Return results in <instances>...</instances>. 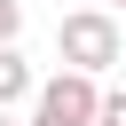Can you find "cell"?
I'll use <instances>...</instances> for the list:
<instances>
[{"mask_svg":"<svg viewBox=\"0 0 126 126\" xmlns=\"http://www.w3.org/2000/svg\"><path fill=\"white\" fill-rule=\"evenodd\" d=\"M118 47H126V32H118V8H71L63 24H55V55L71 63V71H110L118 63Z\"/></svg>","mask_w":126,"mask_h":126,"instance_id":"obj_1","label":"cell"},{"mask_svg":"<svg viewBox=\"0 0 126 126\" xmlns=\"http://www.w3.org/2000/svg\"><path fill=\"white\" fill-rule=\"evenodd\" d=\"M102 118V79L94 71H55V79H39V94H32V126H94Z\"/></svg>","mask_w":126,"mask_h":126,"instance_id":"obj_2","label":"cell"},{"mask_svg":"<svg viewBox=\"0 0 126 126\" xmlns=\"http://www.w3.org/2000/svg\"><path fill=\"white\" fill-rule=\"evenodd\" d=\"M32 94H39V79H32L24 47H0V110H16V102H32Z\"/></svg>","mask_w":126,"mask_h":126,"instance_id":"obj_3","label":"cell"},{"mask_svg":"<svg viewBox=\"0 0 126 126\" xmlns=\"http://www.w3.org/2000/svg\"><path fill=\"white\" fill-rule=\"evenodd\" d=\"M24 39V0H0V47Z\"/></svg>","mask_w":126,"mask_h":126,"instance_id":"obj_4","label":"cell"},{"mask_svg":"<svg viewBox=\"0 0 126 126\" xmlns=\"http://www.w3.org/2000/svg\"><path fill=\"white\" fill-rule=\"evenodd\" d=\"M94 126H126V87H102V118Z\"/></svg>","mask_w":126,"mask_h":126,"instance_id":"obj_5","label":"cell"},{"mask_svg":"<svg viewBox=\"0 0 126 126\" xmlns=\"http://www.w3.org/2000/svg\"><path fill=\"white\" fill-rule=\"evenodd\" d=\"M0 126H16V118H8V110H0ZM24 126H32V118H24Z\"/></svg>","mask_w":126,"mask_h":126,"instance_id":"obj_6","label":"cell"},{"mask_svg":"<svg viewBox=\"0 0 126 126\" xmlns=\"http://www.w3.org/2000/svg\"><path fill=\"white\" fill-rule=\"evenodd\" d=\"M102 8H118V16H126V0H102Z\"/></svg>","mask_w":126,"mask_h":126,"instance_id":"obj_7","label":"cell"}]
</instances>
